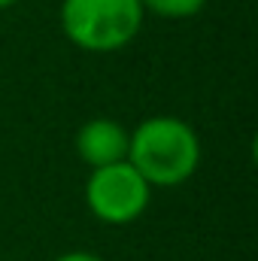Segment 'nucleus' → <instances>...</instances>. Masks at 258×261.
<instances>
[{
    "instance_id": "obj_5",
    "label": "nucleus",
    "mask_w": 258,
    "mask_h": 261,
    "mask_svg": "<svg viewBox=\"0 0 258 261\" xmlns=\"http://www.w3.org/2000/svg\"><path fill=\"white\" fill-rule=\"evenodd\" d=\"M140 3L143 9L164 15V18H192L207 6V0H140Z\"/></svg>"
},
{
    "instance_id": "obj_1",
    "label": "nucleus",
    "mask_w": 258,
    "mask_h": 261,
    "mask_svg": "<svg viewBox=\"0 0 258 261\" xmlns=\"http://www.w3.org/2000/svg\"><path fill=\"white\" fill-rule=\"evenodd\" d=\"M128 164L149 186H179L200 164L197 134L176 116H152L128 134Z\"/></svg>"
},
{
    "instance_id": "obj_3",
    "label": "nucleus",
    "mask_w": 258,
    "mask_h": 261,
    "mask_svg": "<svg viewBox=\"0 0 258 261\" xmlns=\"http://www.w3.org/2000/svg\"><path fill=\"white\" fill-rule=\"evenodd\" d=\"M149 197H152V186L128 161L97 167L91 170L85 182L88 210L107 225H128L134 219H140L143 210L149 206Z\"/></svg>"
},
{
    "instance_id": "obj_7",
    "label": "nucleus",
    "mask_w": 258,
    "mask_h": 261,
    "mask_svg": "<svg viewBox=\"0 0 258 261\" xmlns=\"http://www.w3.org/2000/svg\"><path fill=\"white\" fill-rule=\"evenodd\" d=\"M15 0H0V9H6V6H12Z\"/></svg>"
},
{
    "instance_id": "obj_4",
    "label": "nucleus",
    "mask_w": 258,
    "mask_h": 261,
    "mask_svg": "<svg viewBox=\"0 0 258 261\" xmlns=\"http://www.w3.org/2000/svg\"><path fill=\"white\" fill-rule=\"evenodd\" d=\"M76 152L91 170L128 161V130L113 119H91L76 134Z\"/></svg>"
},
{
    "instance_id": "obj_2",
    "label": "nucleus",
    "mask_w": 258,
    "mask_h": 261,
    "mask_svg": "<svg viewBox=\"0 0 258 261\" xmlns=\"http://www.w3.org/2000/svg\"><path fill=\"white\" fill-rule=\"evenodd\" d=\"M143 24L140 0H64L61 28L67 40L85 52L125 49Z\"/></svg>"
},
{
    "instance_id": "obj_6",
    "label": "nucleus",
    "mask_w": 258,
    "mask_h": 261,
    "mask_svg": "<svg viewBox=\"0 0 258 261\" xmlns=\"http://www.w3.org/2000/svg\"><path fill=\"white\" fill-rule=\"evenodd\" d=\"M55 261H104L100 255H94V252H64V255H58Z\"/></svg>"
}]
</instances>
